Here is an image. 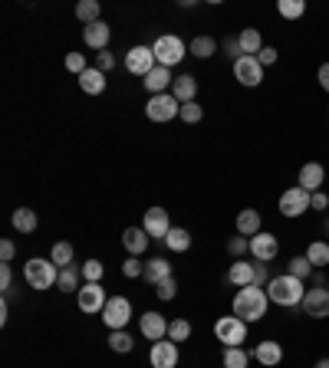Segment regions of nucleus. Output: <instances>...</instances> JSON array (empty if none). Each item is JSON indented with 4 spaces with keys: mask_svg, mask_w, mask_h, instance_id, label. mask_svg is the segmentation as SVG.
Here are the masks:
<instances>
[{
    "mask_svg": "<svg viewBox=\"0 0 329 368\" xmlns=\"http://www.w3.org/2000/svg\"><path fill=\"white\" fill-rule=\"evenodd\" d=\"M270 296V303H277L283 309H293V306H303V296H306V283L296 280V276L283 273V276H270V283L263 286Z\"/></svg>",
    "mask_w": 329,
    "mask_h": 368,
    "instance_id": "nucleus-1",
    "label": "nucleus"
},
{
    "mask_svg": "<svg viewBox=\"0 0 329 368\" xmlns=\"http://www.w3.org/2000/svg\"><path fill=\"white\" fill-rule=\"evenodd\" d=\"M267 306H270V296L263 286H244L234 296V316L244 319V322H260L267 316Z\"/></svg>",
    "mask_w": 329,
    "mask_h": 368,
    "instance_id": "nucleus-2",
    "label": "nucleus"
},
{
    "mask_svg": "<svg viewBox=\"0 0 329 368\" xmlns=\"http://www.w3.org/2000/svg\"><path fill=\"white\" fill-rule=\"evenodd\" d=\"M24 280L30 283L33 290H50V286H56V280H60V266L53 263V260L33 257V260H26V266H24Z\"/></svg>",
    "mask_w": 329,
    "mask_h": 368,
    "instance_id": "nucleus-3",
    "label": "nucleus"
},
{
    "mask_svg": "<svg viewBox=\"0 0 329 368\" xmlns=\"http://www.w3.org/2000/svg\"><path fill=\"white\" fill-rule=\"evenodd\" d=\"M152 50H155L158 66H164V69L178 66V63L188 56V46H184V40H182V36H174V33H162L155 43H152Z\"/></svg>",
    "mask_w": 329,
    "mask_h": 368,
    "instance_id": "nucleus-4",
    "label": "nucleus"
},
{
    "mask_svg": "<svg viewBox=\"0 0 329 368\" xmlns=\"http://www.w3.org/2000/svg\"><path fill=\"white\" fill-rule=\"evenodd\" d=\"M217 342H224V349H241V342H247V322L237 316H221L214 322Z\"/></svg>",
    "mask_w": 329,
    "mask_h": 368,
    "instance_id": "nucleus-5",
    "label": "nucleus"
},
{
    "mask_svg": "<svg viewBox=\"0 0 329 368\" xmlns=\"http://www.w3.org/2000/svg\"><path fill=\"white\" fill-rule=\"evenodd\" d=\"M103 316V322L109 325V332H115V329H125L132 319V303L125 300V296H109V303H105V309L99 312Z\"/></svg>",
    "mask_w": 329,
    "mask_h": 368,
    "instance_id": "nucleus-6",
    "label": "nucleus"
},
{
    "mask_svg": "<svg viewBox=\"0 0 329 368\" xmlns=\"http://www.w3.org/2000/svg\"><path fill=\"white\" fill-rule=\"evenodd\" d=\"M145 115L152 122H172L174 115H182V102H178L172 93L152 95V99H148V105H145Z\"/></svg>",
    "mask_w": 329,
    "mask_h": 368,
    "instance_id": "nucleus-7",
    "label": "nucleus"
},
{
    "mask_svg": "<svg viewBox=\"0 0 329 368\" xmlns=\"http://www.w3.org/2000/svg\"><path fill=\"white\" fill-rule=\"evenodd\" d=\"M155 66H158V60H155V50H152V46L139 43V46H132V50L125 53V69H129L132 76H142V79H145Z\"/></svg>",
    "mask_w": 329,
    "mask_h": 368,
    "instance_id": "nucleus-8",
    "label": "nucleus"
},
{
    "mask_svg": "<svg viewBox=\"0 0 329 368\" xmlns=\"http://www.w3.org/2000/svg\"><path fill=\"white\" fill-rule=\"evenodd\" d=\"M76 303H79V309H83V312H93V316H95V312H103V309H105L109 296H105L103 283H86V286H79Z\"/></svg>",
    "mask_w": 329,
    "mask_h": 368,
    "instance_id": "nucleus-9",
    "label": "nucleus"
},
{
    "mask_svg": "<svg viewBox=\"0 0 329 368\" xmlns=\"http://www.w3.org/2000/svg\"><path fill=\"white\" fill-rule=\"evenodd\" d=\"M310 211V194L303 188H286L280 194V214L283 217H303Z\"/></svg>",
    "mask_w": 329,
    "mask_h": 368,
    "instance_id": "nucleus-10",
    "label": "nucleus"
},
{
    "mask_svg": "<svg viewBox=\"0 0 329 368\" xmlns=\"http://www.w3.org/2000/svg\"><path fill=\"white\" fill-rule=\"evenodd\" d=\"M234 79L247 89L260 86V83H263V66H260L257 56H241V60L234 63Z\"/></svg>",
    "mask_w": 329,
    "mask_h": 368,
    "instance_id": "nucleus-11",
    "label": "nucleus"
},
{
    "mask_svg": "<svg viewBox=\"0 0 329 368\" xmlns=\"http://www.w3.org/2000/svg\"><path fill=\"white\" fill-rule=\"evenodd\" d=\"M148 362H152V368H178V342H172V339L152 342Z\"/></svg>",
    "mask_w": 329,
    "mask_h": 368,
    "instance_id": "nucleus-12",
    "label": "nucleus"
},
{
    "mask_svg": "<svg viewBox=\"0 0 329 368\" xmlns=\"http://www.w3.org/2000/svg\"><path fill=\"white\" fill-rule=\"evenodd\" d=\"M142 227L152 240H164L168 231H172V221H168V211L164 207H148L145 217H142Z\"/></svg>",
    "mask_w": 329,
    "mask_h": 368,
    "instance_id": "nucleus-13",
    "label": "nucleus"
},
{
    "mask_svg": "<svg viewBox=\"0 0 329 368\" xmlns=\"http://www.w3.org/2000/svg\"><path fill=\"white\" fill-rule=\"evenodd\" d=\"M303 312L310 319H326L329 316V290L326 286H313V290H306Z\"/></svg>",
    "mask_w": 329,
    "mask_h": 368,
    "instance_id": "nucleus-14",
    "label": "nucleus"
},
{
    "mask_svg": "<svg viewBox=\"0 0 329 368\" xmlns=\"http://www.w3.org/2000/svg\"><path fill=\"white\" fill-rule=\"evenodd\" d=\"M323 181H326V168L320 162H310L296 174V188H303L306 194H316V191H323Z\"/></svg>",
    "mask_w": 329,
    "mask_h": 368,
    "instance_id": "nucleus-15",
    "label": "nucleus"
},
{
    "mask_svg": "<svg viewBox=\"0 0 329 368\" xmlns=\"http://www.w3.org/2000/svg\"><path fill=\"white\" fill-rule=\"evenodd\" d=\"M251 253H254V260H257V263H270V260L280 253L277 237H273V233H267V231H260L257 237H251Z\"/></svg>",
    "mask_w": 329,
    "mask_h": 368,
    "instance_id": "nucleus-16",
    "label": "nucleus"
},
{
    "mask_svg": "<svg viewBox=\"0 0 329 368\" xmlns=\"http://www.w3.org/2000/svg\"><path fill=\"white\" fill-rule=\"evenodd\" d=\"M109 40H113V30H109V23H105V20H99V23H89L86 30H83V43H86L89 50H95V53H105Z\"/></svg>",
    "mask_w": 329,
    "mask_h": 368,
    "instance_id": "nucleus-17",
    "label": "nucleus"
},
{
    "mask_svg": "<svg viewBox=\"0 0 329 368\" xmlns=\"http://www.w3.org/2000/svg\"><path fill=\"white\" fill-rule=\"evenodd\" d=\"M139 329H142V335H145L148 342H162V339H168V319H164L162 312H145Z\"/></svg>",
    "mask_w": 329,
    "mask_h": 368,
    "instance_id": "nucleus-18",
    "label": "nucleus"
},
{
    "mask_svg": "<svg viewBox=\"0 0 329 368\" xmlns=\"http://www.w3.org/2000/svg\"><path fill=\"white\" fill-rule=\"evenodd\" d=\"M251 359H257L260 365L273 368V365H280V362H283V345H280V342H273V339H263V342H257V345H254Z\"/></svg>",
    "mask_w": 329,
    "mask_h": 368,
    "instance_id": "nucleus-19",
    "label": "nucleus"
},
{
    "mask_svg": "<svg viewBox=\"0 0 329 368\" xmlns=\"http://www.w3.org/2000/svg\"><path fill=\"white\" fill-rule=\"evenodd\" d=\"M148 243H152V237L145 233V227H125V233H122V247L129 250V257H142Z\"/></svg>",
    "mask_w": 329,
    "mask_h": 368,
    "instance_id": "nucleus-20",
    "label": "nucleus"
},
{
    "mask_svg": "<svg viewBox=\"0 0 329 368\" xmlns=\"http://www.w3.org/2000/svg\"><path fill=\"white\" fill-rule=\"evenodd\" d=\"M145 89H148V95H162V93H168L172 89V83H174V76H172V69H164V66H155L152 73H148L145 79Z\"/></svg>",
    "mask_w": 329,
    "mask_h": 368,
    "instance_id": "nucleus-21",
    "label": "nucleus"
},
{
    "mask_svg": "<svg viewBox=\"0 0 329 368\" xmlns=\"http://www.w3.org/2000/svg\"><path fill=\"white\" fill-rule=\"evenodd\" d=\"M260 231H263L260 211H254V207H244L241 214H237V233H241V237H257Z\"/></svg>",
    "mask_w": 329,
    "mask_h": 368,
    "instance_id": "nucleus-22",
    "label": "nucleus"
},
{
    "mask_svg": "<svg viewBox=\"0 0 329 368\" xmlns=\"http://www.w3.org/2000/svg\"><path fill=\"white\" fill-rule=\"evenodd\" d=\"M79 89L86 95H103L105 93V73L99 66H89L83 76H79Z\"/></svg>",
    "mask_w": 329,
    "mask_h": 368,
    "instance_id": "nucleus-23",
    "label": "nucleus"
},
{
    "mask_svg": "<svg viewBox=\"0 0 329 368\" xmlns=\"http://www.w3.org/2000/svg\"><path fill=\"white\" fill-rule=\"evenodd\" d=\"M172 95L174 99H178V102H194V95H198V79L194 76H188V73H184V76H178L172 83Z\"/></svg>",
    "mask_w": 329,
    "mask_h": 368,
    "instance_id": "nucleus-24",
    "label": "nucleus"
},
{
    "mask_svg": "<svg viewBox=\"0 0 329 368\" xmlns=\"http://www.w3.org/2000/svg\"><path fill=\"white\" fill-rule=\"evenodd\" d=\"M172 276V263L164 257H155V260H148L145 263V273H142V280H148L152 286H158L162 280H168Z\"/></svg>",
    "mask_w": 329,
    "mask_h": 368,
    "instance_id": "nucleus-25",
    "label": "nucleus"
},
{
    "mask_svg": "<svg viewBox=\"0 0 329 368\" xmlns=\"http://www.w3.org/2000/svg\"><path fill=\"white\" fill-rule=\"evenodd\" d=\"M227 283H234V286H254V263H244V260H237V263H231V270H227Z\"/></svg>",
    "mask_w": 329,
    "mask_h": 368,
    "instance_id": "nucleus-26",
    "label": "nucleus"
},
{
    "mask_svg": "<svg viewBox=\"0 0 329 368\" xmlns=\"http://www.w3.org/2000/svg\"><path fill=\"white\" fill-rule=\"evenodd\" d=\"M237 40H241L244 56H257V53L263 50V36H260V30H254V26L241 30V33H237Z\"/></svg>",
    "mask_w": 329,
    "mask_h": 368,
    "instance_id": "nucleus-27",
    "label": "nucleus"
},
{
    "mask_svg": "<svg viewBox=\"0 0 329 368\" xmlns=\"http://www.w3.org/2000/svg\"><path fill=\"white\" fill-rule=\"evenodd\" d=\"M10 224H14V231L20 233H33L36 231V214L30 207H17L14 214H10Z\"/></svg>",
    "mask_w": 329,
    "mask_h": 368,
    "instance_id": "nucleus-28",
    "label": "nucleus"
},
{
    "mask_svg": "<svg viewBox=\"0 0 329 368\" xmlns=\"http://www.w3.org/2000/svg\"><path fill=\"white\" fill-rule=\"evenodd\" d=\"M76 20H83V23H99L103 20V7H99V0H79L76 4Z\"/></svg>",
    "mask_w": 329,
    "mask_h": 368,
    "instance_id": "nucleus-29",
    "label": "nucleus"
},
{
    "mask_svg": "<svg viewBox=\"0 0 329 368\" xmlns=\"http://www.w3.org/2000/svg\"><path fill=\"white\" fill-rule=\"evenodd\" d=\"M188 53L191 56H198V60H208V56L217 53V40L214 36H194V40L188 43Z\"/></svg>",
    "mask_w": 329,
    "mask_h": 368,
    "instance_id": "nucleus-30",
    "label": "nucleus"
},
{
    "mask_svg": "<svg viewBox=\"0 0 329 368\" xmlns=\"http://www.w3.org/2000/svg\"><path fill=\"white\" fill-rule=\"evenodd\" d=\"M306 260L313 263V270H323L329 263V243L326 240H313L310 247H306Z\"/></svg>",
    "mask_w": 329,
    "mask_h": 368,
    "instance_id": "nucleus-31",
    "label": "nucleus"
},
{
    "mask_svg": "<svg viewBox=\"0 0 329 368\" xmlns=\"http://www.w3.org/2000/svg\"><path fill=\"white\" fill-rule=\"evenodd\" d=\"M164 247L174 250V253H184V250L191 247V233L184 231V227H172V231H168V237H164Z\"/></svg>",
    "mask_w": 329,
    "mask_h": 368,
    "instance_id": "nucleus-32",
    "label": "nucleus"
},
{
    "mask_svg": "<svg viewBox=\"0 0 329 368\" xmlns=\"http://www.w3.org/2000/svg\"><path fill=\"white\" fill-rule=\"evenodd\" d=\"M79 276H83V270H76V266H66V270H60V280H56V286H60V293H79Z\"/></svg>",
    "mask_w": 329,
    "mask_h": 368,
    "instance_id": "nucleus-33",
    "label": "nucleus"
},
{
    "mask_svg": "<svg viewBox=\"0 0 329 368\" xmlns=\"http://www.w3.org/2000/svg\"><path fill=\"white\" fill-rule=\"evenodd\" d=\"M50 260L56 266H60V270H66V266H73V243H53V250H50Z\"/></svg>",
    "mask_w": 329,
    "mask_h": 368,
    "instance_id": "nucleus-34",
    "label": "nucleus"
},
{
    "mask_svg": "<svg viewBox=\"0 0 329 368\" xmlns=\"http://www.w3.org/2000/svg\"><path fill=\"white\" fill-rule=\"evenodd\" d=\"M277 14H280L283 20H300V17L306 14V4H303V0H280V4H277Z\"/></svg>",
    "mask_w": 329,
    "mask_h": 368,
    "instance_id": "nucleus-35",
    "label": "nucleus"
},
{
    "mask_svg": "<svg viewBox=\"0 0 329 368\" xmlns=\"http://www.w3.org/2000/svg\"><path fill=\"white\" fill-rule=\"evenodd\" d=\"M286 273L290 276H296V280H310V273H313V263L306 260V253H300V257H293L290 260V266H286Z\"/></svg>",
    "mask_w": 329,
    "mask_h": 368,
    "instance_id": "nucleus-36",
    "label": "nucleus"
},
{
    "mask_svg": "<svg viewBox=\"0 0 329 368\" xmlns=\"http://www.w3.org/2000/svg\"><path fill=\"white\" fill-rule=\"evenodd\" d=\"M168 339H172V342H188L191 339V322L188 319H172V322H168Z\"/></svg>",
    "mask_w": 329,
    "mask_h": 368,
    "instance_id": "nucleus-37",
    "label": "nucleus"
},
{
    "mask_svg": "<svg viewBox=\"0 0 329 368\" xmlns=\"http://www.w3.org/2000/svg\"><path fill=\"white\" fill-rule=\"evenodd\" d=\"M132 335L125 332V329H115V332H109V349L113 352H122V355H125V352H132Z\"/></svg>",
    "mask_w": 329,
    "mask_h": 368,
    "instance_id": "nucleus-38",
    "label": "nucleus"
},
{
    "mask_svg": "<svg viewBox=\"0 0 329 368\" xmlns=\"http://www.w3.org/2000/svg\"><path fill=\"white\" fill-rule=\"evenodd\" d=\"M247 365H251V352L224 349V368H247Z\"/></svg>",
    "mask_w": 329,
    "mask_h": 368,
    "instance_id": "nucleus-39",
    "label": "nucleus"
},
{
    "mask_svg": "<svg viewBox=\"0 0 329 368\" xmlns=\"http://www.w3.org/2000/svg\"><path fill=\"white\" fill-rule=\"evenodd\" d=\"M63 66H66V69L73 73V76L79 79V76H83V73L89 69V63H86V56H83V53L73 50V53H66V60H63Z\"/></svg>",
    "mask_w": 329,
    "mask_h": 368,
    "instance_id": "nucleus-40",
    "label": "nucleus"
},
{
    "mask_svg": "<svg viewBox=\"0 0 329 368\" xmlns=\"http://www.w3.org/2000/svg\"><path fill=\"white\" fill-rule=\"evenodd\" d=\"M227 253H231L234 260H241L244 253H251V237H241V233L231 237V240H227Z\"/></svg>",
    "mask_w": 329,
    "mask_h": 368,
    "instance_id": "nucleus-41",
    "label": "nucleus"
},
{
    "mask_svg": "<svg viewBox=\"0 0 329 368\" xmlns=\"http://www.w3.org/2000/svg\"><path fill=\"white\" fill-rule=\"evenodd\" d=\"M103 273H105V266L99 260H86L83 263V280L86 283H103Z\"/></svg>",
    "mask_w": 329,
    "mask_h": 368,
    "instance_id": "nucleus-42",
    "label": "nucleus"
},
{
    "mask_svg": "<svg viewBox=\"0 0 329 368\" xmlns=\"http://www.w3.org/2000/svg\"><path fill=\"white\" fill-rule=\"evenodd\" d=\"M155 293H158V300H174V296H178V280H174V276H168V280H162L155 286Z\"/></svg>",
    "mask_w": 329,
    "mask_h": 368,
    "instance_id": "nucleus-43",
    "label": "nucleus"
},
{
    "mask_svg": "<svg viewBox=\"0 0 329 368\" xmlns=\"http://www.w3.org/2000/svg\"><path fill=\"white\" fill-rule=\"evenodd\" d=\"M178 119L188 122V125H194V122L204 119V109H201L198 102H184V105H182V115H178Z\"/></svg>",
    "mask_w": 329,
    "mask_h": 368,
    "instance_id": "nucleus-44",
    "label": "nucleus"
},
{
    "mask_svg": "<svg viewBox=\"0 0 329 368\" xmlns=\"http://www.w3.org/2000/svg\"><path fill=\"white\" fill-rule=\"evenodd\" d=\"M122 273L129 276V280H139V276L145 273V263H142L139 257H129L125 263H122Z\"/></svg>",
    "mask_w": 329,
    "mask_h": 368,
    "instance_id": "nucleus-45",
    "label": "nucleus"
},
{
    "mask_svg": "<svg viewBox=\"0 0 329 368\" xmlns=\"http://www.w3.org/2000/svg\"><path fill=\"white\" fill-rule=\"evenodd\" d=\"M224 53H227V56H231V60H241V56H244V50H241V40H237V36H227V40H224Z\"/></svg>",
    "mask_w": 329,
    "mask_h": 368,
    "instance_id": "nucleus-46",
    "label": "nucleus"
},
{
    "mask_svg": "<svg viewBox=\"0 0 329 368\" xmlns=\"http://www.w3.org/2000/svg\"><path fill=\"white\" fill-rule=\"evenodd\" d=\"M277 56H280V53L273 50V46H263V50L257 53V60H260V66H263V69L273 66V63H277Z\"/></svg>",
    "mask_w": 329,
    "mask_h": 368,
    "instance_id": "nucleus-47",
    "label": "nucleus"
},
{
    "mask_svg": "<svg viewBox=\"0 0 329 368\" xmlns=\"http://www.w3.org/2000/svg\"><path fill=\"white\" fill-rule=\"evenodd\" d=\"M10 286H14V270H10V263H0V290L7 293Z\"/></svg>",
    "mask_w": 329,
    "mask_h": 368,
    "instance_id": "nucleus-48",
    "label": "nucleus"
},
{
    "mask_svg": "<svg viewBox=\"0 0 329 368\" xmlns=\"http://www.w3.org/2000/svg\"><path fill=\"white\" fill-rule=\"evenodd\" d=\"M267 263H254V286H267Z\"/></svg>",
    "mask_w": 329,
    "mask_h": 368,
    "instance_id": "nucleus-49",
    "label": "nucleus"
},
{
    "mask_svg": "<svg viewBox=\"0 0 329 368\" xmlns=\"http://www.w3.org/2000/svg\"><path fill=\"white\" fill-rule=\"evenodd\" d=\"M14 253H17L14 240H0V260H4V263H10V260H14Z\"/></svg>",
    "mask_w": 329,
    "mask_h": 368,
    "instance_id": "nucleus-50",
    "label": "nucleus"
},
{
    "mask_svg": "<svg viewBox=\"0 0 329 368\" xmlns=\"http://www.w3.org/2000/svg\"><path fill=\"white\" fill-rule=\"evenodd\" d=\"M310 207H313V211H326V207H329V197L323 194V191H316V194H310Z\"/></svg>",
    "mask_w": 329,
    "mask_h": 368,
    "instance_id": "nucleus-51",
    "label": "nucleus"
},
{
    "mask_svg": "<svg viewBox=\"0 0 329 368\" xmlns=\"http://www.w3.org/2000/svg\"><path fill=\"white\" fill-rule=\"evenodd\" d=\"M113 66H115V56H113V53H99V69H103V73H109Z\"/></svg>",
    "mask_w": 329,
    "mask_h": 368,
    "instance_id": "nucleus-52",
    "label": "nucleus"
},
{
    "mask_svg": "<svg viewBox=\"0 0 329 368\" xmlns=\"http://www.w3.org/2000/svg\"><path fill=\"white\" fill-rule=\"evenodd\" d=\"M316 79H320V86L329 93V63H323V66H320V73H316Z\"/></svg>",
    "mask_w": 329,
    "mask_h": 368,
    "instance_id": "nucleus-53",
    "label": "nucleus"
},
{
    "mask_svg": "<svg viewBox=\"0 0 329 368\" xmlns=\"http://www.w3.org/2000/svg\"><path fill=\"white\" fill-rule=\"evenodd\" d=\"M316 368H329V359H320L316 362Z\"/></svg>",
    "mask_w": 329,
    "mask_h": 368,
    "instance_id": "nucleus-54",
    "label": "nucleus"
}]
</instances>
